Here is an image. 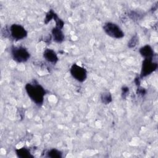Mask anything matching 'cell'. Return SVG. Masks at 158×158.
Instances as JSON below:
<instances>
[{"label":"cell","mask_w":158,"mask_h":158,"mask_svg":"<svg viewBox=\"0 0 158 158\" xmlns=\"http://www.w3.org/2000/svg\"><path fill=\"white\" fill-rule=\"evenodd\" d=\"M25 88L28 96L36 104L40 106L43 104L46 91L36 81L26 84Z\"/></svg>","instance_id":"6da1fadb"},{"label":"cell","mask_w":158,"mask_h":158,"mask_svg":"<svg viewBox=\"0 0 158 158\" xmlns=\"http://www.w3.org/2000/svg\"><path fill=\"white\" fill-rule=\"evenodd\" d=\"M11 54L13 59L19 63L27 61L30 57L28 51L25 48L22 46H13L11 48Z\"/></svg>","instance_id":"7a4b0ae2"},{"label":"cell","mask_w":158,"mask_h":158,"mask_svg":"<svg viewBox=\"0 0 158 158\" xmlns=\"http://www.w3.org/2000/svg\"><path fill=\"white\" fill-rule=\"evenodd\" d=\"M104 31L106 33L114 38H122L124 36V33L122 29L115 23L107 22L103 26Z\"/></svg>","instance_id":"3957f363"},{"label":"cell","mask_w":158,"mask_h":158,"mask_svg":"<svg viewBox=\"0 0 158 158\" xmlns=\"http://www.w3.org/2000/svg\"><path fill=\"white\" fill-rule=\"evenodd\" d=\"M157 68V64L152 61V59H144L142 63L140 77L143 78L150 75L155 71Z\"/></svg>","instance_id":"277c9868"},{"label":"cell","mask_w":158,"mask_h":158,"mask_svg":"<svg viewBox=\"0 0 158 158\" xmlns=\"http://www.w3.org/2000/svg\"><path fill=\"white\" fill-rule=\"evenodd\" d=\"M70 73L72 76L80 82L84 81L87 77V72L85 69L73 64L70 68Z\"/></svg>","instance_id":"5b68a950"},{"label":"cell","mask_w":158,"mask_h":158,"mask_svg":"<svg viewBox=\"0 0 158 158\" xmlns=\"http://www.w3.org/2000/svg\"><path fill=\"white\" fill-rule=\"evenodd\" d=\"M11 36L15 40H20L27 36V31L25 28L19 24H13L10 27Z\"/></svg>","instance_id":"8992f818"},{"label":"cell","mask_w":158,"mask_h":158,"mask_svg":"<svg viewBox=\"0 0 158 158\" xmlns=\"http://www.w3.org/2000/svg\"><path fill=\"white\" fill-rule=\"evenodd\" d=\"M43 57L47 61L52 64H56L58 61V57L56 52L51 49H46L44 50Z\"/></svg>","instance_id":"52a82bcc"},{"label":"cell","mask_w":158,"mask_h":158,"mask_svg":"<svg viewBox=\"0 0 158 158\" xmlns=\"http://www.w3.org/2000/svg\"><path fill=\"white\" fill-rule=\"evenodd\" d=\"M139 53L144 57V59H152L154 56V51L152 48L149 45H145L141 48L139 49Z\"/></svg>","instance_id":"ba28073f"},{"label":"cell","mask_w":158,"mask_h":158,"mask_svg":"<svg viewBox=\"0 0 158 158\" xmlns=\"http://www.w3.org/2000/svg\"><path fill=\"white\" fill-rule=\"evenodd\" d=\"M52 34L54 40L57 43H61L64 40V35L61 29L55 27L52 30Z\"/></svg>","instance_id":"9c48e42d"},{"label":"cell","mask_w":158,"mask_h":158,"mask_svg":"<svg viewBox=\"0 0 158 158\" xmlns=\"http://www.w3.org/2000/svg\"><path fill=\"white\" fill-rule=\"evenodd\" d=\"M15 152H16L17 156L19 157H22V158L33 157V156H32L31 154L30 151L25 148L17 149H15Z\"/></svg>","instance_id":"30bf717a"},{"label":"cell","mask_w":158,"mask_h":158,"mask_svg":"<svg viewBox=\"0 0 158 158\" xmlns=\"http://www.w3.org/2000/svg\"><path fill=\"white\" fill-rule=\"evenodd\" d=\"M47 156L49 157H52V158H55V157L60 158V157H62V152L60 151L53 148L47 152Z\"/></svg>","instance_id":"8fae6325"},{"label":"cell","mask_w":158,"mask_h":158,"mask_svg":"<svg viewBox=\"0 0 158 158\" xmlns=\"http://www.w3.org/2000/svg\"><path fill=\"white\" fill-rule=\"evenodd\" d=\"M101 98L102 102L105 104H107L112 101V96L109 93H102L101 94Z\"/></svg>","instance_id":"7c38bea8"},{"label":"cell","mask_w":158,"mask_h":158,"mask_svg":"<svg viewBox=\"0 0 158 158\" xmlns=\"http://www.w3.org/2000/svg\"><path fill=\"white\" fill-rule=\"evenodd\" d=\"M55 15V12H54V11L52 10H50L46 15V18L44 19V23L46 24H47L52 19H54Z\"/></svg>","instance_id":"4fadbf2b"},{"label":"cell","mask_w":158,"mask_h":158,"mask_svg":"<svg viewBox=\"0 0 158 158\" xmlns=\"http://www.w3.org/2000/svg\"><path fill=\"white\" fill-rule=\"evenodd\" d=\"M136 43H137V40L135 39V37H134V38H133L131 40V41L129 42V43H128V46H129V47L130 46V48H131V47L135 46L136 45Z\"/></svg>","instance_id":"5bb4252c"},{"label":"cell","mask_w":158,"mask_h":158,"mask_svg":"<svg viewBox=\"0 0 158 158\" xmlns=\"http://www.w3.org/2000/svg\"><path fill=\"white\" fill-rule=\"evenodd\" d=\"M128 89H129V88H128L127 87H123V88H122V96H123L124 98H125V96L128 94V91H129Z\"/></svg>","instance_id":"9a60e30c"},{"label":"cell","mask_w":158,"mask_h":158,"mask_svg":"<svg viewBox=\"0 0 158 158\" xmlns=\"http://www.w3.org/2000/svg\"><path fill=\"white\" fill-rule=\"evenodd\" d=\"M138 94H142V95H144L145 93H146V91L144 88H141V89H138Z\"/></svg>","instance_id":"2e32d148"}]
</instances>
